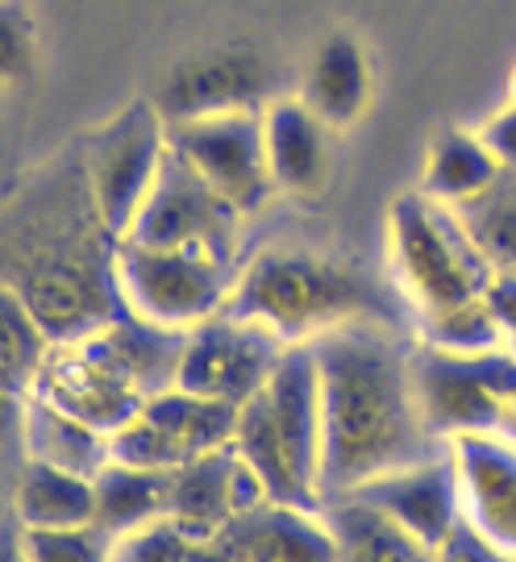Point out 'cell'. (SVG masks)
I'll list each match as a JSON object with an SVG mask.
<instances>
[{"label":"cell","mask_w":516,"mask_h":562,"mask_svg":"<svg viewBox=\"0 0 516 562\" xmlns=\"http://www.w3.org/2000/svg\"><path fill=\"white\" fill-rule=\"evenodd\" d=\"M413 334L350 322L313 338L321 383V504L441 450L413 383Z\"/></svg>","instance_id":"cell-1"},{"label":"cell","mask_w":516,"mask_h":562,"mask_svg":"<svg viewBox=\"0 0 516 562\" xmlns=\"http://www.w3.org/2000/svg\"><path fill=\"white\" fill-rule=\"evenodd\" d=\"M388 271L413 317L417 341L441 350H487L500 329L487 308L496 271L479 255L450 204L429 201L420 188L400 192L388 209Z\"/></svg>","instance_id":"cell-2"},{"label":"cell","mask_w":516,"mask_h":562,"mask_svg":"<svg viewBox=\"0 0 516 562\" xmlns=\"http://www.w3.org/2000/svg\"><path fill=\"white\" fill-rule=\"evenodd\" d=\"M229 308L276 329L288 346L313 341L350 322H388L413 334V317L396 288L379 283L341 255L304 246H271L255 255L238 271Z\"/></svg>","instance_id":"cell-3"},{"label":"cell","mask_w":516,"mask_h":562,"mask_svg":"<svg viewBox=\"0 0 516 562\" xmlns=\"http://www.w3.org/2000/svg\"><path fill=\"white\" fill-rule=\"evenodd\" d=\"M234 450L255 467L267 501L321 504V383L309 341L288 346L271 380L238 408Z\"/></svg>","instance_id":"cell-4"},{"label":"cell","mask_w":516,"mask_h":562,"mask_svg":"<svg viewBox=\"0 0 516 562\" xmlns=\"http://www.w3.org/2000/svg\"><path fill=\"white\" fill-rule=\"evenodd\" d=\"M238 262H221L204 250H167V246H113V280L121 304L150 325L197 329L200 322L229 308Z\"/></svg>","instance_id":"cell-5"},{"label":"cell","mask_w":516,"mask_h":562,"mask_svg":"<svg viewBox=\"0 0 516 562\" xmlns=\"http://www.w3.org/2000/svg\"><path fill=\"white\" fill-rule=\"evenodd\" d=\"M413 383L420 413L441 442L504 429L516 413V355L508 346L441 350L413 341Z\"/></svg>","instance_id":"cell-6"},{"label":"cell","mask_w":516,"mask_h":562,"mask_svg":"<svg viewBox=\"0 0 516 562\" xmlns=\"http://www.w3.org/2000/svg\"><path fill=\"white\" fill-rule=\"evenodd\" d=\"M167 155H171V134L155 101H130L88 142L83 150L88 196H92L100 225L117 241L130 234Z\"/></svg>","instance_id":"cell-7"},{"label":"cell","mask_w":516,"mask_h":562,"mask_svg":"<svg viewBox=\"0 0 516 562\" xmlns=\"http://www.w3.org/2000/svg\"><path fill=\"white\" fill-rule=\"evenodd\" d=\"M246 213L221 196L192 162L171 150L159 180L146 192L138 217L121 241L167 246V250H204L221 262H238Z\"/></svg>","instance_id":"cell-8"},{"label":"cell","mask_w":516,"mask_h":562,"mask_svg":"<svg viewBox=\"0 0 516 562\" xmlns=\"http://www.w3.org/2000/svg\"><path fill=\"white\" fill-rule=\"evenodd\" d=\"M234 425H238L234 404L167 387L142 404L109 438V446H113V459L142 471H179L234 442Z\"/></svg>","instance_id":"cell-9"},{"label":"cell","mask_w":516,"mask_h":562,"mask_svg":"<svg viewBox=\"0 0 516 562\" xmlns=\"http://www.w3.org/2000/svg\"><path fill=\"white\" fill-rule=\"evenodd\" d=\"M283 350H288V341L279 338L276 329L250 322L234 308H221L217 317L188 329L176 387L242 408L262 383L271 380Z\"/></svg>","instance_id":"cell-10"},{"label":"cell","mask_w":516,"mask_h":562,"mask_svg":"<svg viewBox=\"0 0 516 562\" xmlns=\"http://www.w3.org/2000/svg\"><path fill=\"white\" fill-rule=\"evenodd\" d=\"M276 97L283 92L267 50L255 42H225L179 59L159 80L150 101L159 104L167 121H188L209 113H238V109L262 113Z\"/></svg>","instance_id":"cell-11"},{"label":"cell","mask_w":516,"mask_h":562,"mask_svg":"<svg viewBox=\"0 0 516 562\" xmlns=\"http://www.w3.org/2000/svg\"><path fill=\"white\" fill-rule=\"evenodd\" d=\"M167 134L179 159L192 162L246 217L276 196V183L267 171V146H262V113L238 109V113L167 121Z\"/></svg>","instance_id":"cell-12"},{"label":"cell","mask_w":516,"mask_h":562,"mask_svg":"<svg viewBox=\"0 0 516 562\" xmlns=\"http://www.w3.org/2000/svg\"><path fill=\"white\" fill-rule=\"evenodd\" d=\"M30 396L59 404L109 438L146 404L138 387L117 371V362L104 355L97 334L76 341H51Z\"/></svg>","instance_id":"cell-13"},{"label":"cell","mask_w":516,"mask_h":562,"mask_svg":"<svg viewBox=\"0 0 516 562\" xmlns=\"http://www.w3.org/2000/svg\"><path fill=\"white\" fill-rule=\"evenodd\" d=\"M267 501L255 467L242 459L234 442L171 471L167 521H176L192 542H213L238 513Z\"/></svg>","instance_id":"cell-14"},{"label":"cell","mask_w":516,"mask_h":562,"mask_svg":"<svg viewBox=\"0 0 516 562\" xmlns=\"http://www.w3.org/2000/svg\"><path fill=\"white\" fill-rule=\"evenodd\" d=\"M450 454L458 467L462 521L504 554H516V438L504 429L458 434L450 438Z\"/></svg>","instance_id":"cell-15"},{"label":"cell","mask_w":516,"mask_h":562,"mask_svg":"<svg viewBox=\"0 0 516 562\" xmlns=\"http://www.w3.org/2000/svg\"><path fill=\"white\" fill-rule=\"evenodd\" d=\"M358 501L375 504L420 542L437 546L446 542L462 521V496H458V467L450 454V442L437 450L434 459H420L413 467H400L392 475H379L367 487L350 492Z\"/></svg>","instance_id":"cell-16"},{"label":"cell","mask_w":516,"mask_h":562,"mask_svg":"<svg viewBox=\"0 0 516 562\" xmlns=\"http://www.w3.org/2000/svg\"><path fill=\"white\" fill-rule=\"evenodd\" d=\"M296 97L334 134L355 130L358 121L371 113V101H375V63H371L367 42L346 25L329 30L300 67Z\"/></svg>","instance_id":"cell-17"},{"label":"cell","mask_w":516,"mask_h":562,"mask_svg":"<svg viewBox=\"0 0 516 562\" xmlns=\"http://www.w3.org/2000/svg\"><path fill=\"white\" fill-rule=\"evenodd\" d=\"M213 542L238 562H338V538L321 504L262 501L238 513Z\"/></svg>","instance_id":"cell-18"},{"label":"cell","mask_w":516,"mask_h":562,"mask_svg":"<svg viewBox=\"0 0 516 562\" xmlns=\"http://www.w3.org/2000/svg\"><path fill=\"white\" fill-rule=\"evenodd\" d=\"M262 146L276 196L313 201L329 188L334 176V130L300 101L276 97L262 109Z\"/></svg>","instance_id":"cell-19"},{"label":"cell","mask_w":516,"mask_h":562,"mask_svg":"<svg viewBox=\"0 0 516 562\" xmlns=\"http://www.w3.org/2000/svg\"><path fill=\"white\" fill-rule=\"evenodd\" d=\"M504 176L500 159L479 138V130L467 125H441L429 146H425V167H420V192L437 204H467L479 192H487Z\"/></svg>","instance_id":"cell-20"},{"label":"cell","mask_w":516,"mask_h":562,"mask_svg":"<svg viewBox=\"0 0 516 562\" xmlns=\"http://www.w3.org/2000/svg\"><path fill=\"white\" fill-rule=\"evenodd\" d=\"M321 513L338 538V562H437L434 546L358 496L325 501Z\"/></svg>","instance_id":"cell-21"},{"label":"cell","mask_w":516,"mask_h":562,"mask_svg":"<svg viewBox=\"0 0 516 562\" xmlns=\"http://www.w3.org/2000/svg\"><path fill=\"white\" fill-rule=\"evenodd\" d=\"M25 446H30L34 462L76 471L88 480H97L100 467L113 459L109 434H100L97 425L80 422L76 413L42 401V396H25Z\"/></svg>","instance_id":"cell-22"},{"label":"cell","mask_w":516,"mask_h":562,"mask_svg":"<svg viewBox=\"0 0 516 562\" xmlns=\"http://www.w3.org/2000/svg\"><path fill=\"white\" fill-rule=\"evenodd\" d=\"M13 517L25 529H71V525H97V487L88 475L59 471L34 462L25 467L13 501Z\"/></svg>","instance_id":"cell-23"},{"label":"cell","mask_w":516,"mask_h":562,"mask_svg":"<svg viewBox=\"0 0 516 562\" xmlns=\"http://www.w3.org/2000/svg\"><path fill=\"white\" fill-rule=\"evenodd\" d=\"M92 487H97V525L117 538V533L167 517L171 471H142V467L109 459L97 471Z\"/></svg>","instance_id":"cell-24"},{"label":"cell","mask_w":516,"mask_h":562,"mask_svg":"<svg viewBox=\"0 0 516 562\" xmlns=\"http://www.w3.org/2000/svg\"><path fill=\"white\" fill-rule=\"evenodd\" d=\"M458 222L496 276H516V171H504L475 201L455 204Z\"/></svg>","instance_id":"cell-25"},{"label":"cell","mask_w":516,"mask_h":562,"mask_svg":"<svg viewBox=\"0 0 516 562\" xmlns=\"http://www.w3.org/2000/svg\"><path fill=\"white\" fill-rule=\"evenodd\" d=\"M46 346L51 338L42 334V325L25 308L18 288H0V387L30 396L42 359H46Z\"/></svg>","instance_id":"cell-26"},{"label":"cell","mask_w":516,"mask_h":562,"mask_svg":"<svg viewBox=\"0 0 516 562\" xmlns=\"http://www.w3.org/2000/svg\"><path fill=\"white\" fill-rule=\"evenodd\" d=\"M38 76V25L25 0H0V88Z\"/></svg>","instance_id":"cell-27"},{"label":"cell","mask_w":516,"mask_h":562,"mask_svg":"<svg viewBox=\"0 0 516 562\" xmlns=\"http://www.w3.org/2000/svg\"><path fill=\"white\" fill-rule=\"evenodd\" d=\"M113 533L100 525L71 529H25V559L30 562H109Z\"/></svg>","instance_id":"cell-28"},{"label":"cell","mask_w":516,"mask_h":562,"mask_svg":"<svg viewBox=\"0 0 516 562\" xmlns=\"http://www.w3.org/2000/svg\"><path fill=\"white\" fill-rule=\"evenodd\" d=\"M30 467L25 446V396L0 387V517H13L21 475Z\"/></svg>","instance_id":"cell-29"},{"label":"cell","mask_w":516,"mask_h":562,"mask_svg":"<svg viewBox=\"0 0 516 562\" xmlns=\"http://www.w3.org/2000/svg\"><path fill=\"white\" fill-rule=\"evenodd\" d=\"M192 538L176 521H150L130 533H117L109 546V562H188L192 559Z\"/></svg>","instance_id":"cell-30"},{"label":"cell","mask_w":516,"mask_h":562,"mask_svg":"<svg viewBox=\"0 0 516 562\" xmlns=\"http://www.w3.org/2000/svg\"><path fill=\"white\" fill-rule=\"evenodd\" d=\"M475 130H479V138L487 142V150L500 159V167H504V171H516V92H513V101L500 104L496 113L487 121H479Z\"/></svg>","instance_id":"cell-31"},{"label":"cell","mask_w":516,"mask_h":562,"mask_svg":"<svg viewBox=\"0 0 516 562\" xmlns=\"http://www.w3.org/2000/svg\"><path fill=\"white\" fill-rule=\"evenodd\" d=\"M508 554L492 546L487 538H479L467 521H458V529L437 546V562H504Z\"/></svg>","instance_id":"cell-32"},{"label":"cell","mask_w":516,"mask_h":562,"mask_svg":"<svg viewBox=\"0 0 516 562\" xmlns=\"http://www.w3.org/2000/svg\"><path fill=\"white\" fill-rule=\"evenodd\" d=\"M487 308L500 329V346H508L516 355V276H496L487 288Z\"/></svg>","instance_id":"cell-33"},{"label":"cell","mask_w":516,"mask_h":562,"mask_svg":"<svg viewBox=\"0 0 516 562\" xmlns=\"http://www.w3.org/2000/svg\"><path fill=\"white\" fill-rule=\"evenodd\" d=\"M0 562H30L25 559V525L18 517H0Z\"/></svg>","instance_id":"cell-34"},{"label":"cell","mask_w":516,"mask_h":562,"mask_svg":"<svg viewBox=\"0 0 516 562\" xmlns=\"http://www.w3.org/2000/svg\"><path fill=\"white\" fill-rule=\"evenodd\" d=\"M188 562H238L229 550H221L217 542H197L192 546V559Z\"/></svg>","instance_id":"cell-35"},{"label":"cell","mask_w":516,"mask_h":562,"mask_svg":"<svg viewBox=\"0 0 516 562\" xmlns=\"http://www.w3.org/2000/svg\"><path fill=\"white\" fill-rule=\"evenodd\" d=\"M504 434H513V438H516V413L508 417V425H504Z\"/></svg>","instance_id":"cell-36"},{"label":"cell","mask_w":516,"mask_h":562,"mask_svg":"<svg viewBox=\"0 0 516 562\" xmlns=\"http://www.w3.org/2000/svg\"><path fill=\"white\" fill-rule=\"evenodd\" d=\"M504 562H516V554H508V559H504Z\"/></svg>","instance_id":"cell-37"}]
</instances>
